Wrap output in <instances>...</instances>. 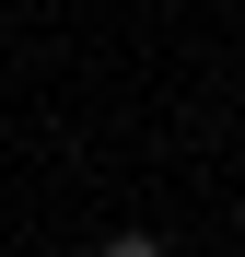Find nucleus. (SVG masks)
<instances>
[{
	"label": "nucleus",
	"instance_id": "1",
	"mask_svg": "<svg viewBox=\"0 0 245 257\" xmlns=\"http://www.w3.org/2000/svg\"><path fill=\"white\" fill-rule=\"evenodd\" d=\"M105 257H163V245L152 234H105Z\"/></svg>",
	"mask_w": 245,
	"mask_h": 257
}]
</instances>
